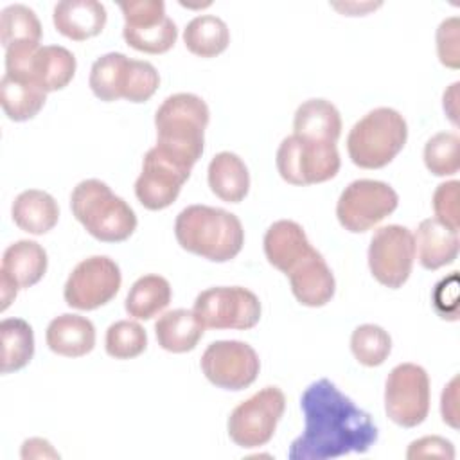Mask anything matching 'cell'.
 <instances>
[{
	"mask_svg": "<svg viewBox=\"0 0 460 460\" xmlns=\"http://www.w3.org/2000/svg\"><path fill=\"white\" fill-rule=\"evenodd\" d=\"M304 431L288 451L289 460H325L367 453L377 440L372 417L329 379L311 383L302 397Z\"/></svg>",
	"mask_w": 460,
	"mask_h": 460,
	"instance_id": "cell-1",
	"label": "cell"
},
{
	"mask_svg": "<svg viewBox=\"0 0 460 460\" xmlns=\"http://www.w3.org/2000/svg\"><path fill=\"white\" fill-rule=\"evenodd\" d=\"M208 120V106L199 95L185 92L169 95L155 113V147L192 171L203 153Z\"/></svg>",
	"mask_w": 460,
	"mask_h": 460,
	"instance_id": "cell-2",
	"label": "cell"
},
{
	"mask_svg": "<svg viewBox=\"0 0 460 460\" xmlns=\"http://www.w3.org/2000/svg\"><path fill=\"white\" fill-rule=\"evenodd\" d=\"M178 244L212 262H226L241 252L244 230L239 217L225 208L190 205L174 221Z\"/></svg>",
	"mask_w": 460,
	"mask_h": 460,
	"instance_id": "cell-3",
	"label": "cell"
},
{
	"mask_svg": "<svg viewBox=\"0 0 460 460\" xmlns=\"http://www.w3.org/2000/svg\"><path fill=\"white\" fill-rule=\"evenodd\" d=\"M70 208L84 230L102 243L126 241L137 230L133 208L95 178L83 180L74 187Z\"/></svg>",
	"mask_w": 460,
	"mask_h": 460,
	"instance_id": "cell-4",
	"label": "cell"
},
{
	"mask_svg": "<svg viewBox=\"0 0 460 460\" xmlns=\"http://www.w3.org/2000/svg\"><path fill=\"white\" fill-rule=\"evenodd\" d=\"M408 126L394 108H376L359 119L347 137V151L361 169H381L388 165L404 147Z\"/></svg>",
	"mask_w": 460,
	"mask_h": 460,
	"instance_id": "cell-5",
	"label": "cell"
},
{
	"mask_svg": "<svg viewBox=\"0 0 460 460\" xmlns=\"http://www.w3.org/2000/svg\"><path fill=\"white\" fill-rule=\"evenodd\" d=\"M74 54L61 45H20L5 49V74L32 79L47 93L63 90L75 74Z\"/></svg>",
	"mask_w": 460,
	"mask_h": 460,
	"instance_id": "cell-6",
	"label": "cell"
},
{
	"mask_svg": "<svg viewBox=\"0 0 460 460\" xmlns=\"http://www.w3.org/2000/svg\"><path fill=\"white\" fill-rule=\"evenodd\" d=\"M286 397L277 386H264L237 404L228 417V437L244 449L268 444L284 413Z\"/></svg>",
	"mask_w": 460,
	"mask_h": 460,
	"instance_id": "cell-7",
	"label": "cell"
},
{
	"mask_svg": "<svg viewBox=\"0 0 460 460\" xmlns=\"http://www.w3.org/2000/svg\"><path fill=\"white\" fill-rule=\"evenodd\" d=\"M336 144H318L286 137L277 149V169L291 185H314L334 178L340 171Z\"/></svg>",
	"mask_w": 460,
	"mask_h": 460,
	"instance_id": "cell-8",
	"label": "cell"
},
{
	"mask_svg": "<svg viewBox=\"0 0 460 460\" xmlns=\"http://www.w3.org/2000/svg\"><path fill=\"white\" fill-rule=\"evenodd\" d=\"M399 205L397 192L379 180H354L338 198L336 217L340 225L352 232L361 234L374 228Z\"/></svg>",
	"mask_w": 460,
	"mask_h": 460,
	"instance_id": "cell-9",
	"label": "cell"
},
{
	"mask_svg": "<svg viewBox=\"0 0 460 460\" xmlns=\"http://www.w3.org/2000/svg\"><path fill=\"white\" fill-rule=\"evenodd\" d=\"M192 311L208 329L246 331L261 320L257 295L241 286H217L201 291L194 300Z\"/></svg>",
	"mask_w": 460,
	"mask_h": 460,
	"instance_id": "cell-10",
	"label": "cell"
},
{
	"mask_svg": "<svg viewBox=\"0 0 460 460\" xmlns=\"http://www.w3.org/2000/svg\"><path fill=\"white\" fill-rule=\"evenodd\" d=\"M385 410L392 422L402 428H415L429 411V377L415 363L394 367L385 385Z\"/></svg>",
	"mask_w": 460,
	"mask_h": 460,
	"instance_id": "cell-11",
	"label": "cell"
},
{
	"mask_svg": "<svg viewBox=\"0 0 460 460\" xmlns=\"http://www.w3.org/2000/svg\"><path fill=\"white\" fill-rule=\"evenodd\" d=\"M415 241L410 228L386 225L374 232L368 246V268L374 279L390 288H401L413 268Z\"/></svg>",
	"mask_w": 460,
	"mask_h": 460,
	"instance_id": "cell-12",
	"label": "cell"
},
{
	"mask_svg": "<svg viewBox=\"0 0 460 460\" xmlns=\"http://www.w3.org/2000/svg\"><path fill=\"white\" fill-rule=\"evenodd\" d=\"M122 275L119 264L106 255L81 261L66 279L65 302L79 311H92L108 304L120 289Z\"/></svg>",
	"mask_w": 460,
	"mask_h": 460,
	"instance_id": "cell-13",
	"label": "cell"
},
{
	"mask_svg": "<svg viewBox=\"0 0 460 460\" xmlns=\"http://www.w3.org/2000/svg\"><path fill=\"white\" fill-rule=\"evenodd\" d=\"M205 377L223 390H244L259 376L261 361L253 347L237 340L212 341L201 356Z\"/></svg>",
	"mask_w": 460,
	"mask_h": 460,
	"instance_id": "cell-14",
	"label": "cell"
},
{
	"mask_svg": "<svg viewBox=\"0 0 460 460\" xmlns=\"http://www.w3.org/2000/svg\"><path fill=\"white\" fill-rule=\"evenodd\" d=\"M190 169H185L160 149L151 147L142 162V172L135 181V196L147 210H162L172 205L189 180Z\"/></svg>",
	"mask_w": 460,
	"mask_h": 460,
	"instance_id": "cell-15",
	"label": "cell"
},
{
	"mask_svg": "<svg viewBox=\"0 0 460 460\" xmlns=\"http://www.w3.org/2000/svg\"><path fill=\"white\" fill-rule=\"evenodd\" d=\"M295 298L307 307H322L334 296L336 280L323 255L313 248L286 273Z\"/></svg>",
	"mask_w": 460,
	"mask_h": 460,
	"instance_id": "cell-16",
	"label": "cell"
},
{
	"mask_svg": "<svg viewBox=\"0 0 460 460\" xmlns=\"http://www.w3.org/2000/svg\"><path fill=\"white\" fill-rule=\"evenodd\" d=\"M52 22L65 38L84 41L101 34L106 25V9L97 0H63L54 5Z\"/></svg>",
	"mask_w": 460,
	"mask_h": 460,
	"instance_id": "cell-17",
	"label": "cell"
},
{
	"mask_svg": "<svg viewBox=\"0 0 460 460\" xmlns=\"http://www.w3.org/2000/svg\"><path fill=\"white\" fill-rule=\"evenodd\" d=\"M293 135L309 142L336 144L341 135L338 108L327 99H309L302 102L295 111Z\"/></svg>",
	"mask_w": 460,
	"mask_h": 460,
	"instance_id": "cell-18",
	"label": "cell"
},
{
	"mask_svg": "<svg viewBox=\"0 0 460 460\" xmlns=\"http://www.w3.org/2000/svg\"><path fill=\"white\" fill-rule=\"evenodd\" d=\"M413 241L419 262L426 270H438L447 266L455 262L458 255V232H453L435 217L420 221Z\"/></svg>",
	"mask_w": 460,
	"mask_h": 460,
	"instance_id": "cell-19",
	"label": "cell"
},
{
	"mask_svg": "<svg viewBox=\"0 0 460 460\" xmlns=\"http://www.w3.org/2000/svg\"><path fill=\"white\" fill-rule=\"evenodd\" d=\"M262 244L268 262L284 275L300 257L313 250L304 228L291 219L275 221L266 230Z\"/></svg>",
	"mask_w": 460,
	"mask_h": 460,
	"instance_id": "cell-20",
	"label": "cell"
},
{
	"mask_svg": "<svg viewBox=\"0 0 460 460\" xmlns=\"http://www.w3.org/2000/svg\"><path fill=\"white\" fill-rule=\"evenodd\" d=\"M45 340L52 352L65 358H81L92 352L95 345V327L84 316L65 313L49 323Z\"/></svg>",
	"mask_w": 460,
	"mask_h": 460,
	"instance_id": "cell-21",
	"label": "cell"
},
{
	"mask_svg": "<svg viewBox=\"0 0 460 460\" xmlns=\"http://www.w3.org/2000/svg\"><path fill=\"white\" fill-rule=\"evenodd\" d=\"M47 262V252L41 244L36 241L22 239L5 248L0 275H5L20 289H25L43 279Z\"/></svg>",
	"mask_w": 460,
	"mask_h": 460,
	"instance_id": "cell-22",
	"label": "cell"
},
{
	"mask_svg": "<svg viewBox=\"0 0 460 460\" xmlns=\"http://www.w3.org/2000/svg\"><path fill=\"white\" fill-rule=\"evenodd\" d=\"M11 214L20 230L32 235H43L56 226L59 219V207L49 192L27 189L14 198Z\"/></svg>",
	"mask_w": 460,
	"mask_h": 460,
	"instance_id": "cell-23",
	"label": "cell"
},
{
	"mask_svg": "<svg viewBox=\"0 0 460 460\" xmlns=\"http://www.w3.org/2000/svg\"><path fill=\"white\" fill-rule=\"evenodd\" d=\"M208 187L223 201H243L250 190V172L246 164L235 153H217L208 164Z\"/></svg>",
	"mask_w": 460,
	"mask_h": 460,
	"instance_id": "cell-24",
	"label": "cell"
},
{
	"mask_svg": "<svg viewBox=\"0 0 460 460\" xmlns=\"http://www.w3.org/2000/svg\"><path fill=\"white\" fill-rule=\"evenodd\" d=\"M205 332L203 323L194 311L172 309L164 313L155 323L158 345L174 354L192 350Z\"/></svg>",
	"mask_w": 460,
	"mask_h": 460,
	"instance_id": "cell-25",
	"label": "cell"
},
{
	"mask_svg": "<svg viewBox=\"0 0 460 460\" xmlns=\"http://www.w3.org/2000/svg\"><path fill=\"white\" fill-rule=\"evenodd\" d=\"M47 92L32 79L4 74L0 81V104L14 122L34 119L45 106Z\"/></svg>",
	"mask_w": 460,
	"mask_h": 460,
	"instance_id": "cell-26",
	"label": "cell"
},
{
	"mask_svg": "<svg viewBox=\"0 0 460 460\" xmlns=\"http://www.w3.org/2000/svg\"><path fill=\"white\" fill-rule=\"evenodd\" d=\"M172 291L167 279L160 275H144L137 279L126 296V311L135 320H151L171 302Z\"/></svg>",
	"mask_w": 460,
	"mask_h": 460,
	"instance_id": "cell-27",
	"label": "cell"
},
{
	"mask_svg": "<svg viewBox=\"0 0 460 460\" xmlns=\"http://www.w3.org/2000/svg\"><path fill=\"white\" fill-rule=\"evenodd\" d=\"M183 43L189 52L199 58H216L230 43L228 25L214 14L192 18L183 31Z\"/></svg>",
	"mask_w": 460,
	"mask_h": 460,
	"instance_id": "cell-28",
	"label": "cell"
},
{
	"mask_svg": "<svg viewBox=\"0 0 460 460\" xmlns=\"http://www.w3.org/2000/svg\"><path fill=\"white\" fill-rule=\"evenodd\" d=\"M2 338V374L23 368L34 356V332L32 327L22 318H5L0 322Z\"/></svg>",
	"mask_w": 460,
	"mask_h": 460,
	"instance_id": "cell-29",
	"label": "cell"
},
{
	"mask_svg": "<svg viewBox=\"0 0 460 460\" xmlns=\"http://www.w3.org/2000/svg\"><path fill=\"white\" fill-rule=\"evenodd\" d=\"M0 41L5 49L20 45H40L41 23L36 13L23 5L13 4L0 14Z\"/></svg>",
	"mask_w": 460,
	"mask_h": 460,
	"instance_id": "cell-30",
	"label": "cell"
},
{
	"mask_svg": "<svg viewBox=\"0 0 460 460\" xmlns=\"http://www.w3.org/2000/svg\"><path fill=\"white\" fill-rule=\"evenodd\" d=\"M129 58L122 52H108L95 59L90 70V88L101 101L111 102L122 99L124 75Z\"/></svg>",
	"mask_w": 460,
	"mask_h": 460,
	"instance_id": "cell-31",
	"label": "cell"
},
{
	"mask_svg": "<svg viewBox=\"0 0 460 460\" xmlns=\"http://www.w3.org/2000/svg\"><path fill=\"white\" fill-rule=\"evenodd\" d=\"M122 36L126 43L138 52L164 54L176 43L178 29L176 23L165 16L164 20L146 27H124Z\"/></svg>",
	"mask_w": 460,
	"mask_h": 460,
	"instance_id": "cell-32",
	"label": "cell"
},
{
	"mask_svg": "<svg viewBox=\"0 0 460 460\" xmlns=\"http://www.w3.org/2000/svg\"><path fill=\"white\" fill-rule=\"evenodd\" d=\"M350 350L354 358L365 367H379L390 356V334L374 323H363L352 331Z\"/></svg>",
	"mask_w": 460,
	"mask_h": 460,
	"instance_id": "cell-33",
	"label": "cell"
},
{
	"mask_svg": "<svg viewBox=\"0 0 460 460\" xmlns=\"http://www.w3.org/2000/svg\"><path fill=\"white\" fill-rule=\"evenodd\" d=\"M424 164L435 176H451L460 169V138L456 133L442 131L424 146Z\"/></svg>",
	"mask_w": 460,
	"mask_h": 460,
	"instance_id": "cell-34",
	"label": "cell"
},
{
	"mask_svg": "<svg viewBox=\"0 0 460 460\" xmlns=\"http://www.w3.org/2000/svg\"><path fill=\"white\" fill-rule=\"evenodd\" d=\"M104 347L115 359H131L146 350L147 334L138 322L119 320L108 327Z\"/></svg>",
	"mask_w": 460,
	"mask_h": 460,
	"instance_id": "cell-35",
	"label": "cell"
},
{
	"mask_svg": "<svg viewBox=\"0 0 460 460\" xmlns=\"http://www.w3.org/2000/svg\"><path fill=\"white\" fill-rule=\"evenodd\" d=\"M160 75L149 61L129 59L124 75L122 99L129 102H146L158 90Z\"/></svg>",
	"mask_w": 460,
	"mask_h": 460,
	"instance_id": "cell-36",
	"label": "cell"
},
{
	"mask_svg": "<svg viewBox=\"0 0 460 460\" xmlns=\"http://www.w3.org/2000/svg\"><path fill=\"white\" fill-rule=\"evenodd\" d=\"M458 187H460V181L451 180V181L440 183L433 192L435 219H438L442 225H446L453 232H458L460 228Z\"/></svg>",
	"mask_w": 460,
	"mask_h": 460,
	"instance_id": "cell-37",
	"label": "cell"
},
{
	"mask_svg": "<svg viewBox=\"0 0 460 460\" xmlns=\"http://www.w3.org/2000/svg\"><path fill=\"white\" fill-rule=\"evenodd\" d=\"M460 20L446 18L437 29V54L444 66L456 70L460 66Z\"/></svg>",
	"mask_w": 460,
	"mask_h": 460,
	"instance_id": "cell-38",
	"label": "cell"
},
{
	"mask_svg": "<svg viewBox=\"0 0 460 460\" xmlns=\"http://www.w3.org/2000/svg\"><path fill=\"white\" fill-rule=\"evenodd\" d=\"M119 7L124 14V27H146L167 16L162 0H126L119 2Z\"/></svg>",
	"mask_w": 460,
	"mask_h": 460,
	"instance_id": "cell-39",
	"label": "cell"
},
{
	"mask_svg": "<svg viewBox=\"0 0 460 460\" xmlns=\"http://www.w3.org/2000/svg\"><path fill=\"white\" fill-rule=\"evenodd\" d=\"M458 273L453 271L449 277H444L433 289V305L435 311L444 320H458Z\"/></svg>",
	"mask_w": 460,
	"mask_h": 460,
	"instance_id": "cell-40",
	"label": "cell"
},
{
	"mask_svg": "<svg viewBox=\"0 0 460 460\" xmlns=\"http://www.w3.org/2000/svg\"><path fill=\"white\" fill-rule=\"evenodd\" d=\"M406 456L411 458H455V449L453 444L438 435H431V437H422L419 440H413L408 447Z\"/></svg>",
	"mask_w": 460,
	"mask_h": 460,
	"instance_id": "cell-41",
	"label": "cell"
},
{
	"mask_svg": "<svg viewBox=\"0 0 460 460\" xmlns=\"http://www.w3.org/2000/svg\"><path fill=\"white\" fill-rule=\"evenodd\" d=\"M458 376H455L442 392L440 397V413L442 420L451 428H458Z\"/></svg>",
	"mask_w": 460,
	"mask_h": 460,
	"instance_id": "cell-42",
	"label": "cell"
},
{
	"mask_svg": "<svg viewBox=\"0 0 460 460\" xmlns=\"http://www.w3.org/2000/svg\"><path fill=\"white\" fill-rule=\"evenodd\" d=\"M58 458L59 455L52 449V446L43 438H29L22 446V458Z\"/></svg>",
	"mask_w": 460,
	"mask_h": 460,
	"instance_id": "cell-43",
	"label": "cell"
},
{
	"mask_svg": "<svg viewBox=\"0 0 460 460\" xmlns=\"http://www.w3.org/2000/svg\"><path fill=\"white\" fill-rule=\"evenodd\" d=\"M458 83H453L447 92H444V111L449 117V120L456 126L458 124V108H456V99H458Z\"/></svg>",
	"mask_w": 460,
	"mask_h": 460,
	"instance_id": "cell-44",
	"label": "cell"
},
{
	"mask_svg": "<svg viewBox=\"0 0 460 460\" xmlns=\"http://www.w3.org/2000/svg\"><path fill=\"white\" fill-rule=\"evenodd\" d=\"M18 289L20 288L16 284H13L5 275H0V300H2L0 311H5L11 305V302L16 298Z\"/></svg>",
	"mask_w": 460,
	"mask_h": 460,
	"instance_id": "cell-45",
	"label": "cell"
}]
</instances>
